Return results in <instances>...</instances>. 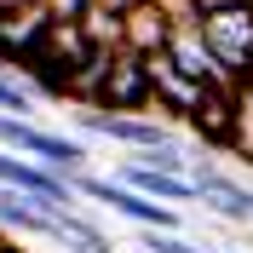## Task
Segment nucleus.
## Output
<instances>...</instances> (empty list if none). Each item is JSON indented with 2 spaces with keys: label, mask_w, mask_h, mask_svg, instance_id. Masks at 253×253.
Listing matches in <instances>:
<instances>
[{
  "label": "nucleus",
  "mask_w": 253,
  "mask_h": 253,
  "mask_svg": "<svg viewBox=\"0 0 253 253\" xmlns=\"http://www.w3.org/2000/svg\"><path fill=\"white\" fill-rule=\"evenodd\" d=\"M144 63H150V86H156V115L161 121H190V110H196V98H202L207 81L184 75L173 63V52H150Z\"/></svg>",
  "instance_id": "obj_8"
},
{
  "label": "nucleus",
  "mask_w": 253,
  "mask_h": 253,
  "mask_svg": "<svg viewBox=\"0 0 253 253\" xmlns=\"http://www.w3.org/2000/svg\"><path fill=\"white\" fill-rule=\"evenodd\" d=\"M230 156L253 167V75H242L230 92Z\"/></svg>",
  "instance_id": "obj_13"
},
{
  "label": "nucleus",
  "mask_w": 253,
  "mask_h": 253,
  "mask_svg": "<svg viewBox=\"0 0 253 253\" xmlns=\"http://www.w3.org/2000/svg\"><path fill=\"white\" fill-rule=\"evenodd\" d=\"M0 144L6 150H17V156H35L46 161V167H58V173H86V144L75 138V132H52V126L29 121V115H0Z\"/></svg>",
  "instance_id": "obj_2"
},
{
  "label": "nucleus",
  "mask_w": 253,
  "mask_h": 253,
  "mask_svg": "<svg viewBox=\"0 0 253 253\" xmlns=\"http://www.w3.org/2000/svg\"><path fill=\"white\" fill-rule=\"evenodd\" d=\"M190 178H196V207H207V213L224 219V224H253V184L248 178L213 167L207 156L190 161Z\"/></svg>",
  "instance_id": "obj_5"
},
{
  "label": "nucleus",
  "mask_w": 253,
  "mask_h": 253,
  "mask_svg": "<svg viewBox=\"0 0 253 253\" xmlns=\"http://www.w3.org/2000/svg\"><path fill=\"white\" fill-rule=\"evenodd\" d=\"M0 184L17 190V196H29V202H41V207H52V213L81 207V190H75L69 173H58V167H46V161H35V156H17L6 144H0Z\"/></svg>",
  "instance_id": "obj_3"
},
{
  "label": "nucleus",
  "mask_w": 253,
  "mask_h": 253,
  "mask_svg": "<svg viewBox=\"0 0 253 253\" xmlns=\"http://www.w3.org/2000/svg\"><path fill=\"white\" fill-rule=\"evenodd\" d=\"M75 190H81V202H98V207H110L115 219L126 224H138V230H178V207L173 202H156V196H144V190H132L126 178H104V173H75Z\"/></svg>",
  "instance_id": "obj_1"
},
{
  "label": "nucleus",
  "mask_w": 253,
  "mask_h": 253,
  "mask_svg": "<svg viewBox=\"0 0 253 253\" xmlns=\"http://www.w3.org/2000/svg\"><path fill=\"white\" fill-rule=\"evenodd\" d=\"M115 178H126L132 190L156 196V202H173V207L196 202V178H190V173H167V167H156V161H144V156H126Z\"/></svg>",
  "instance_id": "obj_10"
},
{
  "label": "nucleus",
  "mask_w": 253,
  "mask_h": 253,
  "mask_svg": "<svg viewBox=\"0 0 253 253\" xmlns=\"http://www.w3.org/2000/svg\"><path fill=\"white\" fill-rule=\"evenodd\" d=\"M75 126L92 132V138L121 144V150H161V144H178L173 121H161V115H121V110H98V104H81Z\"/></svg>",
  "instance_id": "obj_4"
},
{
  "label": "nucleus",
  "mask_w": 253,
  "mask_h": 253,
  "mask_svg": "<svg viewBox=\"0 0 253 253\" xmlns=\"http://www.w3.org/2000/svg\"><path fill=\"white\" fill-rule=\"evenodd\" d=\"M230 92H236V81H207L202 98H196V110H190V132L202 150H224L230 156Z\"/></svg>",
  "instance_id": "obj_9"
},
{
  "label": "nucleus",
  "mask_w": 253,
  "mask_h": 253,
  "mask_svg": "<svg viewBox=\"0 0 253 253\" xmlns=\"http://www.w3.org/2000/svg\"><path fill=\"white\" fill-rule=\"evenodd\" d=\"M104 6H115V12H132V6H138V0H104Z\"/></svg>",
  "instance_id": "obj_18"
},
{
  "label": "nucleus",
  "mask_w": 253,
  "mask_h": 253,
  "mask_svg": "<svg viewBox=\"0 0 253 253\" xmlns=\"http://www.w3.org/2000/svg\"><path fill=\"white\" fill-rule=\"evenodd\" d=\"M17 6H35V0H0V12H17Z\"/></svg>",
  "instance_id": "obj_19"
},
{
  "label": "nucleus",
  "mask_w": 253,
  "mask_h": 253,
  "mask_svg": "<svg viewBox=\"0 0 253 253\" xmlns=\"http://www.w3.org/2000/svg\"><path fill=\"white\" fill-rule=\"evenodd\" d=\"M138 248L144 253H213L207 242H190V236H178V230H144Z\"/></svg>",
  "instance_id": "obj_15"
},
{
  "label": "nucleus",
  "mask_w": 253,
  "mask_h": 253,
  "mask_svg": "<svg viewBox=\"0 0 253 253\" xmlns=\"http://www.w3.org/2000/svg\"><path fill=\"white\" fill-rule=\"evenodd\" d=\"M167 41H173V23H167V12H161L156 0H138L132 12H121V46L126 52H167Z\"/></svg>",
  "instance_id": "obj_11"
},
{
  "label": "nucleus",
  "mask_w": 253,
  "mask_h": 253,
  "mask_svg": "<svg viewBox=\"0 0 253 253\" xmlns=\"http://www.w3.org/2000/svg\"><path fill=\"white\" fill-rule=\"evenodd\" d=\"M167 52H173V63L184 69V75H196V81H242V75H230V69L219 63V52L207 46L202 29H173Z\"/></svg>",
  "instance_id": "obj_12"
},
{
  "label": "nucleus",
  "mask_w": 253,
  "mask_h": 253,
  "mask_svg": "<svg viewBox=\"0 0 253 253\" xmlns=\"http://www.w3.org/2000/svg\"><path fill=\"white\" fill-rule=\"evenodd\" d=\"M81 29H86L92 46H121V12L104 6V0H92V6L81 12Z\"/></svg>",
  "instance_id": "obj_14"
},
{
  "label": "nucleus",
  "mask_w": 253,
  "mask_h": 253,
  "mask_svg": "<svg viewBox=\"0 0 253 253\" xmlns=\"http://www.w3.org/2000/svg\"><path fill=\"white\" fill-rule=\"evenodd\" d=\"M202 35H207V46L219 52V63L230 69V75H253V0L248 6L207 12L202 17Z\"/></svg>",
  "instance_id": "obj_7"
},
{
  "label": "nucleus",
  "mask_w": 253,
  "mask_h": 253,
  "mask_svg": "<svg viewBox=\"0 0 253 253\" xmlns=\"http://www.w3.org/2000/svg\"><path fill=\"white\" fill-rule=\"evenodd\" d=\"M213 253H248V248H213Z\"/></svg>",
  "instance_id": "obj_20"
},
{
  "label": "nucleus",
  "mask_w": 253,
  "mask_h": 253,
  "mask_svg": "<svg viewBox=\"0 0 253 253\" xmlns=\"http://www.w3.org/2000/svg\"><path fill=\"white\" fill-rule=\"evenodd\" d=\"M156 6L167 12L173 29H202V6H196V0H156Z\"/></svg>",
  "instance_id": "obj_16"
},
{
  "label": "nucleus",
  "mask_w": 253,
  "mask_h": 253,
  "mask_svg": "<svg viewBox=\"0 0 253 253\" xmlns=\"http://www.w3.org/2000/svg\"><path fill=\"white\" fill-rule=\"evenodd\" d=\"M196 6H202V17H207V12H224V6H248V0H196Z\"/></svg>",
  "instance_id": "obj_17"
},
{
  "label": "nucleus",
  "mask_w": 253,
  "mask_h": 253,
  "mask_svg": "<svg viewBox=\"0 0 253 253\" xmlns=\"http://www.w3.org/2000/svg\"><path fill=\"white\" fill-rule=\"evenodd\" d=\"M98 110H121V115H150L156 110V86H150V63L144 52H115L110 75L98 86Z\"/></svg>",
  "instance_id": "obj_6"
}]
</instances>
